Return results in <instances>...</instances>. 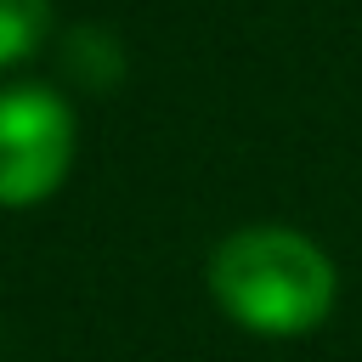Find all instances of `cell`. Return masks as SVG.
Returning a JSON list of instances; mask_svg holds the SVG:
<instances>
[{
    "label": "cell",
    "instance_id": "1",
    "mask_svg": "<svg viewBox=\"0 0 362 362\" xmlns=\"http://www.w3.org/2000/svg\"><path fill=\"white\" fill-rule=\"evenodd\" d=\"M209 294L249 334H311L334 311V260L294 226H238L209 255Z\"/></svg>",
    "mask_w": 362,
    "mask_h": 362
},
{
    "label": "cell",
    "instance_id": "2",
    "mask_svg": "<svg viewBox=\"0 0 362 362\" xmlns=\"http://www.w3.org/2000/svg\"><path fill=\"white\" fill-rule=\"evenodd\" d=\"M74 164V113L51 85L0 90V204L28 209L62 187Z\"/></svg>",
    "mask_w": 362,
    "mask_h": 362
},
{
    "label": "cell",
    "instance_id": "3",
    "mask_svg": "<svg viewBox=\"0 0 362 362\" xmlns=\"http://www.w3.org/2000/svg\"><path fill=\"white\" fill-rule=\"evenodd\" d=\"M62 68H68V79L79 90H113L124 79V51L102 28H74L68 45H62Z\"/></svg>",
    "mask_w": 362,
    "mask_h": 362
},
{
    "label": "cell",
    "instance_id": "4",
    "mask_svg": "<svg viewBox=\"0 0 362 362\" xmlns=\"http://www.w3.org/2000/svg\"><path fill=\"white\" fill-rule=\"evenodd\" d=\"M45 28H51V0H0V68L40 51Z\"/></svg>",
    "mask_w": 362,
    "mask_h": 362
}]
</instances>
